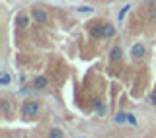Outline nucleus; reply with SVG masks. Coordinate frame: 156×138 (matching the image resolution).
<instances>
[{
	"label": "nucleus",
	"mask_w": 156,
	"mask_h": 138,
	"mask_svg": "<svg viewBox=\"0 0 156 138\" xmlns=\"http://www.w3.org/2000/svg\"><path fill=\"white\" fill-rule=\"evenodd\" d=\"M39 113V103L37 101H26L23 103V115L26 117H35Z\"/></svg>",
	"instance_id": "nucleus-1"
},
{
	"label": "nucleus",
	"mask_w": 156,
	"mask_h": 138,
	"mask_svg": "<svg viewBox=\"0 0 156 138\" xmlns=\"http://www.w3.org/2000/svg\"><path fill=\"white\" fill-rule=\"evenodd\" d=\"M131 55H133L135 58H140V57L144 55V45H140V43L133 45V49H131Z\"/></svg>",
	"instance_id": "nucleus-2"
},
{
	"label": "nucleus",
	"mask_w": 156,
	"mask_h": 138,
	"mask_svg": "<svg viewBox=\"0 0 156 138\" xmlns=\"http://www.w3.org/2000/svg\"><path fill=\"white\" fill-rule=\"evenodd\" d=\"M27 23H29V18L26 16V14H20V16L16 18V26H18L20 29H23V27L27 26Z\"/></svg>",
	"instance_id": "nucleus-3"
},
{
	"label": "nucleus",
	"mask_w": 156,
	"mask_h": 138,
	"mask_svg": "<svg viewBox=\"0 0 156 138\" xmlns=\"http://www.w3.org/2000/svg\"><path fill=\"white\" fill-rule=\"evenodd\" d=\"M33 86H35L37 90H43V88H47V78H43V76H37L35 80H33Z\"/></svg>",
	"instance_id": "nucleus-4"
},
{
	"label": "nucleus",
	"mask_w": 156,
	"mask_h": 138,
	"mask_svg": "<svg viewBox=\"0 0 156 138\" xmlns=\"http://www.w3.org/2000/svg\"><path fill=\"white\" fill-rule=\"evenodd\" d=\"M33 18L37 19V22H47V14L43 12V10H33V14H31Z\"/></svg>",
	"instance_id": "nucleus-5"
},
{
	"label": "nucleus",
	"mask_w": 156,
	"mask_h": 138,
	"mask_svg": "<svg viewBox=\"0 0 156 138\" xmlns=\"http://www.w3.org/2000/svg\"><path fill=\"white\" fill-rule=\"evenodd\" d=\"M121 58V49L119 47H113L109 51V60H119Z\"/></svg>",
	"instance_id": "nucleus-6"
},
{
	"label": "nucleus",
	"mask_w": 156,
	"mask_h": 138,
	"mask_svg": "<svg viewBox=\"0 0 156 138\" xmlns=\"http://www.w3.org/2000/svg\"><path fill=\"white\" fill-rule=\"evenodd\" d=\"M115 35V27L113 26H104V37H113Z\"/></svg>",
	"instance_id": "nucleus-7"
},
{
	"label": "nucleus",
	"mask_w": 156,
	"mask_h": 138,
	"mask_svg": "<svg viewBox=\"0 0 156 138\" xmlns=\"http://www.w3.org/2000/svg\"><path fill=\"white\" fill-rule=\"evenodd\" d=\"M49 138H65V134H62L61 129H51V132H49Z\"/></svg>",
	"instance_id": "nucleus-8"
},
{
	"label": "nucleus",
	"mask_w": 156,
	"mask_h": 138,
	"mask_svg": "<svg viewBox=\"0 0 156 138\" xmlns=\"http://www.w3.org/2000/svg\"><path fill=\"white\" fill-rule=\"evenodd\" d=\"M92 35H94V37H104V26L92 27Z\"/></svg>",
	"instance_id": "nucleus-9"
},
{
	"label": "nucleus",
	"mask_w": 156,
	"mask_h": 138,
	"mask_svg": "<svg viewBox=\"0 0 156 138\" xmlns=\"http://www.w3.org/2000/svg\"><path fill=\"white\" fill-rule=\"evenodd\" d=\"M148 18L150 19L156 18V6H154V4H150V8H148Z\"/></svg>",
	"instance_id": "nucleus-10"
},
{
	"label": "nucleus",
	"mask_w": 156,
	"mask_h": 138,
	"mask_svg": "<svg viewBox=\"0 0 156 138\" xmlns=\"http://www.w3.org/2000/svg\"><path fill=\"white\" fill-rule=\"evenodd\" d=\"M96 111L100 113V115H104V103H101L100 99H96Z\"/></svg>",
	"instance_id": "nucleus-11"
},
{
	"label": "nucleus",
	"mask_w": 156,
	"mask_h": 138,
	"mask_svg": "<svg viewBox=\"0 0 156 138\" xmlns=\"http://www.w3.org/2000/svg\"><path fill=\"white\" fill-rule=\"evenodd\" d=\"M8 82H10V74H6V72H4L2 76H0V84H2V86H6Z\"/></svg>",
	"instance_id": "nucleus-12"
},
{
	"label": "nucleus",
	"mask_w": 156,
	"mask_h": 138,
	"mask_svg": "<svg viewBox=\"0 0 156 138\" xmlns=\"http://www.w3.org/2000/svg\"><path fill=\"white\" fill-rule=\"evenodd\" d=\"M127 12H129V6H125V8H123V10H121V12H119V19H123Z\"/></svg>",
	"instance_id": "nucleus-13"
},
{
	"label": "nucleus",
	"mask_w": 156,
	"mask_h": 138,
	"mask_svg": "<svg viewBox=\"0 0 156 138\" xmlns=\"http://www.w3.org/2000/svg\"><path fill=\"white\" fill-rule=\"evenodd\" d=\"M127 121H129V122H131V125H136V119H135V117H133V115H127Z\"/></svg>",
	"instance_id": "nucleus-14"
},
{
	"label": "nucleus",
	"mask_w": 156,
	"mask_h": 138,
	"mask_svg": "<svg viewBox=\"0 0 156 138\" xmlns=\"http://www.w3.org/2000/svg\"><path fill=\"white\" fill-rule=\"evenodd\" d=\"M152 103H156V93H154V95H152Z\"/></svg>",
	"instance_id": "nucleus-15"
}]
</instances>
